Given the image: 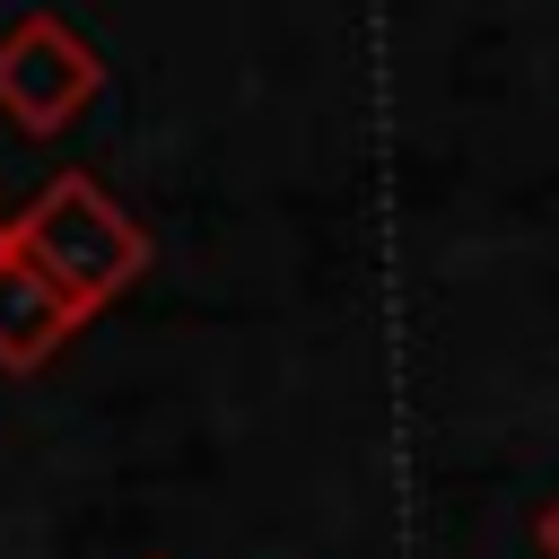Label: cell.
Listing matches in <instances>:
<instances>
[{"instance_id":"cell-1","label":"cell","mask_w":559,"mask_h":559,"mask_svg":"<svg viewBox=\"0 0 559 559\" xmlns=\"http://www.w3.org/2000/svg\"><path fill=\"white\" fill-rule=\"evenodd\" d=\"M17 253L61 288V297H79L87 314L96 306H114L140 271H148V227L96 183V175H52L26 210H17Z\"/></svg>"},{"instance_id":"cell-2","label":"cell","mask_w":559,"mask_h":559,"mask_svg":"<svg viewBox=\"0 0 559 559\" xmlns=\"http://www.w3.org/2000/svg\"><path fill=\"white\" fill-rule=\"evenodd\" d=\"M105 87V61L96 44L52 17V9H26L9 35H0V114L26 131V140H61Z\"/></svg>"},{"instance_id":"cell-3","label":"cell","mask_w":559,"mask_h":559,"mask_svg":"<svg viewBox=\"0 0 559 559\" xmlns=\"http://www.w3.org/2000/svg\"><path fill=\"white\" fill-rule=\"evenodd\" d=\"M79 323H87V306L61 297L26 253L0 262V376H35V367H52V358L70 349Z\"/></svg>"},{"instance_id":"cell-4","label":"cell","mask_w":559,"mask_h":559,"mask_svg":"<svg viewBox=\"0 0 559 559\" xmlns=\"http://www.w3.org/2000/svg\"><path fill=\"white\" fill-rule=\"evenodd\" d=\"M533 542H542V559H559V498L533 515Z\"/></svg>"},{"instance_id":"cell-5","label":"cell","mask_w":559,"mask_h":559,"mask_svg":"<svg viewBox=\"0 0 559 559\" xmlns=\"http://www.w3.org/2000/svg\"><path fill=\"white\" fill-rule=\"evenodd\" d=\"M17 253V210H0V262Z\"/></svg>"}]
</instances>
